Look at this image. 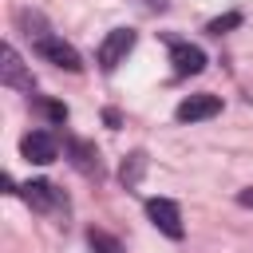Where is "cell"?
<instances>
[{"instance_id": "3", "label": "cell", "mask_w": 253, "mask_h": 253, "mask_svg": "<svg viewBox=\"0 0 253 253\" xmlns=\"http://www.w3.org/2000/svg\"><path fill=\"white\" fill-rule=\"evenodd\" d=\"M36 51H40L47 63L63 67V71H83V59H79V51H75L71 43H63L59 36H40V40H36Z\"/></svg>"}, {"instance_id": "11", "label": "cell", "mask_w": 253, "mask_h": 253, "mask_svg": "<svg viewBox=\"0 0 253 253\" xmlns=\"http://www.w3.org/2000/svg\"><path fill=\"white\" fill-rule=\"evenodd\" d=\"M87 245H91L95 253H123V245H119L111 233H103V229H87Z\"/></svg>"}, {"instance_id": "15", "label": "cell", "mask_w": 253, "mask_h": 253, "mask_svg": "<svg viewBox=\"0 0 253 253\" xmlns=\"http://www.w3.org/2000/svg\"><path fill=\"white\" fill-rule=\"evenodd\" d=\"M237 202L241 206H253V194H237Z\"/></svg>"}, {"instance_id": "6", "label": "cell", "mask_w": 253, "mask_h": 253, "mask_svg": "<svg viewBox=\"0 0 253 253\" xmlns=\"http://www.w3.org/2000/svg\"><path fill=\"white\" fill-rule=\"evenodd\" d=\"M221 111V99L217 95H210V91H202V95H190V99H182L178 103V123H202V119H213Z\"/></svg>"}, {"instance_id": "10", "label": "cell", "mask_w": 253, "mask_h": 253, "mask_svg": "<svg viewBox=\"0 0 253 253\" xmlns=\"http://www.w3.org/2000/svg\"><path fill=\"white\" fill-rule=\"evenodd\" d=\"M146 174V154L142 150H134L126 162H123V170H119V178H123V186H138V178Z\"/></svg>"}, {"instance_id": "13", "label": "cell", "mask_w": 253, "mask_h": 253, "mask_svg": "<svg viewBox=\"0 0 253 253\" xmlns=\"http://www.w3.org/2000/svg\"><path fill=\"white\" fill-rule=\"evenodd\" d=\"M36 107L43 111V119H47V123H67V107H63V103H51V99H40Z\"/></svg>"}, {"instance_id": "14", "label": "cell", "mask_w": 253, "mask_h": 253, "mask_svg": "<svg viewBox=\"0 0 253 253\" xmlns=\"http://www.w3.org/2000/svg\"><path fill=\"white\" fill-rule=\"evenodd\" d=\"M103 119H107V126H119L123 119H119V111H103Z\"/></svg>"}, {"instance_id": "1", "label": "cell", "mask_w": 253, "mask_h": 253, "mask_svg": "<svg viewBox=\"0 0 253 253\" xmlns=\"http://www.w3.org/2000/svg\"><path fill=\"white\" fill-rule=\"evenodd\" d=\"M146 217H150V225L162 229L170 241H182V233H186V225H182V210H178L170 198H150V202H146Z\"/></svg>"}, {"instance_id": "4", "label": "cell", "mask_w": 253, "mask_h": 253, "mask_svg": "<svg viewBox=\"0 0 253 253\" xmlns=\"http://www.w3.org/2000/svg\"><path fill=\"white\" fill-rule=\"evenodd\" d=\"M0 79H4L8 87H16V91H32V87H36L32 71L24 67V59L16 55V47H12V43H4V47H0Z\"/></svg>"}, {"instance_id": "5", "label": "cell", "mask_w": 253, "mask_h": 253, "mask_svg": "<svg viewBox=\"0 0 253 253\" xmlns=\"http://www.w3.org/2000/svg\"><path fill=\"white\" fill-rule=\"evenodd\" d=\"M20 154H24L28 162H36V166H47V162H55L59 142H55V134H47V130H32V134L20 138Z\"/></svg>"}, {"instance_id": "9", "label": "cell", "mask_w": 253, "mask_h": 253, "mask_svg": "<svg viewBox=\"0 0 253 253\" xmlns=\"http://www.w3.org/2000/svg\"><path fill=\"white\" fill-rule=\"evenodd\" d=\"M24 198H28V206H36V210H51L59 198H55V190H51V182H28L24 186Z\"/></svg>"}, {"instance_id": "2", "label": "cell", "mask_w": 253, "mask_h": 253, "mask_svg": "<svg viewBox=\"0 0 253 253\" xmlns=\"http://www.w3.org/2000/svg\"><path fill=\"white\" fill-rule=\"evenodd\" d=\"M130 47H134V32H130V28H115V32L99 43V67H103V71H115V67L130 55Z\"/></svg>"}, {"instance_id": "8", "label": "cell", "mask_w": 253, "mask_h": 253, "mask_svg": "<svg viewBox=\"0 0 253 253\" xmlns=\"http://www.w3.org/2000/svg\"><path fill=\"white\" fill-rule=\"evenodd\" d=\"M67 150H71V162H75L83 174H99V170H103V162H99V150H95L91 142H83V138H71V142H67Z\"/></svg>"}, {"instance_id": "12", "label": "cell", "mask_w": 253, "mask_h": 253, "mask_svg": "<svg viewBox=\"0 0 253 253\" xmlns=\"http://www.w3.org/2000/svg\"><path fill=\"white\" fill-rule=\"evenodd\" d=\"M237 24H241V12H225V16L210 20V24H206V32H210V36H221V32H229V28H237Z\"/></svg>"}, {"instance_id": "7", "label": "cell", "mask_w": 253, "mask_h": 253, "mask_svg": "<svg viewBox=\"0 0 253 253\" xmlns=\"http://www.w3.org/2000/svg\"><path fill=\"white\" fill-rule=\"evenodd\" d=\"M170 63L174 75H198L206 67V51L198 43H170Z\"/></svg>"}]
</instances>
